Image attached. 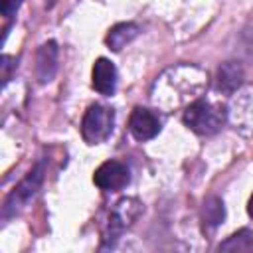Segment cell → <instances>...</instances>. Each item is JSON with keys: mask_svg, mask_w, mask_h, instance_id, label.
<instances>
[{"mask_svg": "<svg viewBox=\"0 0 253 253\" xmlns=\"http://www.w3.org/2000/svg\"><path fill=\"white\" fill-rule=\"evenodd\" d=\"M206 87L208 73L202 67L180 63L168 67L162 75L156 77L150 91V99L158 109L170 113L182 105H190L196 99H200Z\"/></svg>", "mask_w": 253, "mask_h": 253, "instance_id": "1", "label": "cell"}, {"mask_svg": "<svg viewBox=\"0 0 253 253\" xmlns=\"http://www.w3.org/2000/svg\"><path fill=\"white\" fill-rule=\"evenodd\" d=\"M225 119H227V111L223 105L202 99V97L196 99L194 103H190L182 115L184 125L202 136L215 134L223 126Z\"/></svg>", "mask_w": 253, "mask_h": 253, "instance_id": "2", "label": "cell"}, {"mask_svg": "<svg viewBox=\"0 0 253 253\" xmlns=\"http://www.w3.org/2000/svg\"><path fill=\"white\" fill-rule=\"evenodd\" d=\"M43 174H45V160H40L28 174L26 178L10 192V196L4 202V210H2V217L10 219L16 213H20L38 194V190L42 188L43 182Z\"/></svg>", "mask_w": 253, "mask_h": 253, "instance_id": "3", "label": "cell"}, {"mask_svg": "<svg viewBox=\"0 0 253 253\" xmlns=\"http://www.w3.org/2000/svg\"><path fill=\"white\" fill-rule=\"evenodd\" d=\"M140 213H142V204L136 198H121L109 213L107 227L103 233V247L115 245V241L123 235V231L128 229Z\"/></svg>", "mask_w": 253, "mask_h": 253, "instance_id": "4", "label": "cell"}, {"mask_svg": "<svg viewBox=\"0 0 253 253\" xmlns=\"http://www.w3.org/2000/svg\"><path fill=\"white\" fill-rule=\"evenodd\" d=\"M113 125H115V113L113 109L105 107V105H91L81 121V136L87 144H101L105 142L111 132H113Z\"/></svg>", "mask_w": 253, "mask_h": 253, "instance_id": "5", "label": "cell"}, {"mask_svg": "<svg viewBox=\"0 0 253 253\" xmlns=\"http://www.w3.org/2000/svg\"><path fill=\"white\" fill-rule=\"evenodd\" d=\"M227 117L243 136L253 138V85L241 89L231 99Z\"/></svg>", "mask_w": 253, "mask_h": 253, "instance_id": "6", "label": "cell"}, {"mask_svg": "<svg viewBox=\"0 0 253 253\" xmlns=\"http://www.w3.org/2000/svg\"><path fill=\"white\" fill-rule=\"evenodd\" d=\"M93 182L105 192H117V190H123L130 182V172L123 162L107 160L95 170Z\"/></svg>", "mask_w": 253, "mask_h": 253, "instance_id": "7", "label": "cell"}, {"mask_svg": "<svg viewBox=\"0 0 253 253\" xmlns=\"http://www.w3.org/2000/svg\"><path fill=\"white\" fill-rule=\"evenodd\" d=\"M128 128H130V134L144 142V140H150L154 138L160 128H162V123L158 119V115L150 109H144V107H136L130 115V121H128Z\"/></svg>", "mask_w": 253, "mask_h": 253, "instance_id": "8", "label": "cell"}, {"mask_svg": "<svg viewBox=\"0 0 253 253\" xmlns=\"http://www.w3.org/2000/svg\"><path fill=\"white\" fill-rule=\"evenodd\" d=\"M57 71V43L45 42L36 53V77L40 83H49Z\"/></svg>", "mask_w": 253, "mask_h": 253, "instance_id": "9", "label": "cell"}, {"mask_svg": "<svg viewBox=\"0 0 253 253\" xmlns=\"http://www.w3.org/2000/svg\"><path fill=\"white\" fill-rule=\"evenodd\" d=\"M93 87L101 95H113L117 89V67L107 57H99L93 63Z\"/></svg>", "mask_w": 253, "mask_h": 253, "instance_id": "10", "label": "cell"}, {"mask_svg": "<svg viewBox=\"0 0 253 253\" xmlns=\"http://www.w3.org/2000/svg\"><path fill=\"white\" fill-rule=\"evenodd\" d=\"M243 83V67L239 61H223L215 75V87L223 95H235Z\"/></svg>", "mask_w": 253, "mask_h": 253, "instance_id": "11", "label": "cell"}, {"mask_svg": "<svg viewBox=\"0 0 253 253\" xmlns=\"http://www.w3.org/2000/svg\"><path fill=\"white\" fill-rule=\"evenodd\" d=\"M138 36V26L132 24V22H121L117 26H113L105 38L109 49L113 51H121L126 43H130L134 38Z\"/></svg>", "mask_w": 253, "mask_h": 253, "instance_id": "12", "label": "cell"}, {"mask_svg": "<svg viewBox=\"0 0 253 253\" xmlns=\"http://www.w3.org/2000/svg\"><path fill=\"white\" fill-rule=\"evenodd\" d=\"M219 251H231V253H253V231L251 229H239L237 233L229 235L223 243L217 247Z\"/></svg>", "mask_w": 253, "mask_h": 253, "instance_id": "13", "label": "cell"}, {"mask_svg": "<svg viewBox=\"0 0 253 253\" xmlns=\"http://www.w3.org/2000/svg\"><path fill=\"white\" fill-rule=\"evenodd\" d=\"M204 223L208 227H217L223 219H225V208L223 202L217 196H211L204 202Z\"/></svg>", "mask_w": 253, "mask_h": 253, "instance_id": "14", "label": "cell"}, {"mask_svg": "<svg viewBox=\"0 0 253 253\" xmlns=\"http://www.w3.org/2000/svg\"><path fill=\"white\" fill-rule=\"evenodd\" d=\"M239 43H241V49H243L245 57L253 61V20H249L247 26L243 28V32L239 36Z\"/></svg>", "mask_w": 253, "mask_h": 253, "instance_id": "15", "label": "cell"}, {"mask_svg": "<svg viewBox=\"0 0 253 253\" xmlns=\"http://www.w3.org/2000/svg\"><path fill=\"white\" fill-rule=\"evenodd\" d=\"M22 2L24 0H0V12H2V16L4 18H12L18 12V8L22 6Z\"/></svg>", "mask_w": 253, "mask_h": 253, "instance_id": "16", "label": "cell"}, {"mask_svg": "<svg viewBox=\"0 0 253 253\" xmlns=\"http://www.w3.org/2000/svg\"><path fill=\"white\" fill-rule=\"evenodd\" d=\"M2 69H4V75H2V79H4V83L10 79V75H8V69H10V57L8 55H2Z\"/></svg>", "mask_w": 253, "mask_h": 253, "instance_id": "17", "label": "cell"}, {"mask_svg": "<svg viewBox=\"0 0 253 253\" xmlns=\"http://www.w3.org/2000/svg\"><path fill=\"white\" fill-rule=\"evenodd\" d=\"M247 213L253 217V194H251V198H249V204H247Z\"/></svg>", "mask_w": 253, "mask_h": 253, "instance_id": "18", "label": "cell"}]
</instances>
